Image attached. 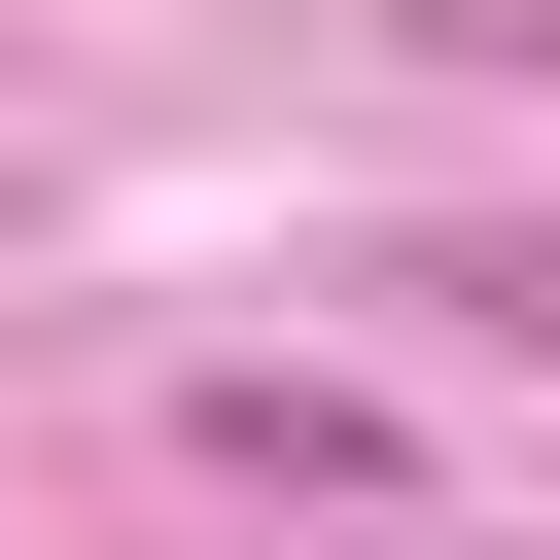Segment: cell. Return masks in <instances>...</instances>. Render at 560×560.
<instances>
[{
    "mask_svg": "<svg viewBox=\"0 0 560 560\" xmlns=\"http://www.w3.org/2000/svg\"><path fill=\"white\" fill-rule=\"evenodd\" d=\"M420 315H455V350H560V210H525V245H420Z\"/></svg>",
    "mask_w": 560,
    "mask_h": 560,
    "instance_id": "7a4b0ae2",
    "label": "cell"
},
{
    "mask_svg": "<svg viewBox=\"0 0 560 560\" xmlns=\"http://www.w3.org/2000/svg\"><path fill=\"white\" fill-rule=\"evenodd\" d=\"M175 455H210V490H280V525H385V490H420V455H385V385H315V350H210V385H175Z\"/></svg>",
    "mask_w": 560,
    "mask_h": 560,
    "instance_id": "6da1fadb",
    "label": "cell"
}]
</instances>
